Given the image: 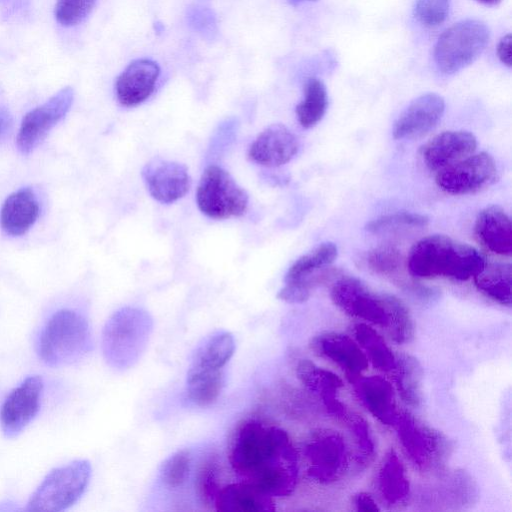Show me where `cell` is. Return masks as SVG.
<instances>
[{
    "label": "cell",
    "instance_id": "4fadbf2b",
    "mask_svg": "<svg viewBox=\"0 0 512 512\" xmlns=\"http://www.w3.org/2000/svg\"><path fill=\"white\" fill-rule=\"evenodd\" d=\"M42 392V378L33 375L9 393L0 408V427L5 437H16L35 418Z\"/></svg>",
    "mask_w": 512,
    "mask_h": 512
},
{
    "label": "cell",
    "instance_id": "5bb4252c",
    "mask_svg": "<svg viewBox=\"0 0 512 512\" xmlns=\"http://www.w3.org/2000/svg\"><path fill=\"white\" fill-rule=\"evenodd\" d=\"M141 175L150 195L163 204L184 197L192 183L185 165L160 158L145 164Z\"/></svg>",
    "mask_w": 512,
    "mask_h": 512
},
{
    "label": "cell",
    "instance_id": "f546056e",
    "mask_svg": "<svg viewBox=\"0 0 512 512\" xmlns=\"http://www.w3.org/2000/svg\"><path fill=\"white\" fill-rule=\"evenodd\" d=\"M234 350L235 341L230 332L214 333L197 348L191 365L209 370H222Z\"/></svg>",
    "mask_w": 512,
    "mask_h": 512
},
{
    "label": "cell",
    "instance_id": "9c48e42d",
    "mask_svg": "<svg viewBox=\"0 0 512 512\" xmlns=\"http://www.w3.org/2000/svg\"><path fill=\"white\" fill-rule=\"evenodd\" d=\"M338 249L332 242H324L298 258L288 269L285 285L277 297L287 303L307 301L312 290L327 277L324 268L337 258Z\"/></svg>",
    "mask_w": 512,
    "mask_h": 512
},
{
    "label": "cell",
    "instance_id": "ba28073f",
    "mask_svg": "<svg viewBox=\"0 0 512 512\" xmlns=\"http://www.w3.org/2000/svg\"><path fill=\"white\" fill-rule=\"evenodd\" d=\"M196 201L199 210L207 217L227 219L245 213L248 195L226 170L210 165L199 181Z\"/></svg>",
    "mask_w": 512,
    "mask_h": 512
},
{
    "label": "cell",
    "instance_id": "7402d4cb",
    "mask_svg": "<svg viewBox=\"0 0 512 512\" xmlns=\"http://www.w3.org/2000/svg\"><path fill=\"white\" fill-rule=\"evenodd\" d=\"M474 232L478 241L491 252L511 256V219L501 207L490 205L482 209L477 215Z\"/></svg>",
    "mask_w": 512,
    "mask_h": 512
},
{
    "label": "cell",
    "instance_id": "ac0fdd59",
    "mask_svg": "<svg viewBox=\"0 0 512 512\" xmlns=\"http://www.w3.org/2000/svg\"><path fill=\"white\" fill-rule=\"evenodd\" d=\"M476 147L477 139L471 132L444 131L423 146L422 157L430 170L440 171L473 154Z\"/></svg>",
    "mask_w": 512,
    "mask_h": 512
},
{
    "label": "cell",
    "instance_id": "b9f144b4",
    "mask_svg": "<svg viewBox=\"0 0 512 512\" xmlns=\"http://www.w3.org/2000/svg\"><path fill=\"white\" fill-rule=\"evenodd\" d=\"M512 37L511 34H506L501 38L497 45V55L499 60L506 66H511V59H512Z\"/></svg>",
    "mask_w": 512,
    "mask_h": 512
},
{
    "label": "cell",
    "instance_id": "ee69618b",
    "mask_svg": "<svg viewBox=\"0 0 512 512\" xmlns=\"http://www.w3.org/2000/svg\"><path fill=\"white\" fill-rule=\"evenodd\" d=\"M478 2L482 3V4H485V5H496L498 4L501 0H477Z\"/></svg>",
    "mask_w": 512,
    "mask_h": 512
},
{
    "label": "cell",
    "instance_id": "6da1fadb",
    "mask_svg": "<svg viewBox=\"0 0 512 512\" xmlns=\"http://www.w3.org/2000/svg\"><path fill=\"white\" fill-rule=\"evenodd\" d=\"M232 470L272 497L289 496L298 479V454L287 434L257 419L243 421L228 454Z\"/></svg>",
    "mask_w": 512,
    "mask_h": 512
},
{
    "label": "cell",
    "instance_id": "ffe728a7",
    "mask_svg": "<svg viewBox=\"0 0 512 512\" xmlns=\"http://www.w3.org/2000/svg\"><path fill=\"white\" fill-rule=\"evenodd\" d=\"M296 375L305 388L321 400L330 414L338 418L347 417L345 405L339 398L344 384L336 374L308 359H302L297 363Z\"/></svg>",
    "mask_w": 512,
    "mask_h": 512
},
{
    "label": "cell",
    "instance_id": "30bf717a",
    "mask_svg": "<svg viewBox=\"0 0 512 512\" xmlns=\"http://www.w3.org/2000/svg\"><path fill=\"white\" fill-rule=\"evenodd\" d=\"M307 474L320 484L339 480L348 467V449L341 434L333 430H318L304 446Z\"/></svg>",
    "mask_w": 512,
    "mask_h": 512
},
{
    "label": "cell",
    "instance_id": "8992f818",
    "mask_svg": "<svg viewBox=\"0 0 512 512\" xmlns=\"http://www.w3.org/2000/svg\"><path fill=\"white\" fill-rule=\"evenodd\" d=\"M91 471L87 460H75L53 469L32 493L25 510L57 512L70 508L84 494Z\"/></svg>",
    "mask_w": 512,
    "mask_h": 512
},
{
    "label": "cell",
    "instance_id": "2e32d148",
    "mask_svg": "<svg viewBox=\"0 0 512 512\" xmlns=\"http://www.w3.org/2000/svg\"><path fill=\"white\" fill-rule=\"evenodd\" d=\"M311 347L344 371L353 382L367 370L369 362L355 339L339 332H323L313 338Z\"/></svg>",
    "mask_w": 512,
    "mask_h": 512
},
{
    "label": "cell",
    "instance_id": "277c9868",
    "mask_svg": "<svg viewBox=\"0 0 512 512\" xmlns=\"http://www.w3.org/2000/svg\"><path fill=\"white\" fill-rule=\"evenodd\" d=\"M92 347L88 322L78 312L62 309L55 312L40 331L37 353L52 367L81 359Z\"/></svg>",
    "mask_w": 512,
    "mask_h": 512
},
{
    "label": "cell",
    "instance_id": "7a4b0ae2",
    "mask_svg": "<svg viewBox=\"0 0 512 512\" xmlns=\"http://www.w3.org/2000/svg\"><path fill=\"white\" fill-rule=\"evenodd\" d=\"M333 303L347 315L386 329L397 344L409 342L414 334L407 306L396 296L377 293L355 277H342L331 289Z\"/></svg>",
    "mask_w": 512,
    "mask_h": 512
},
{
    "label": "cell",
    "instance_id": "f6af8a7d",
    "mask_svg": "<svg viewBox=\"0 0 512 512\" xmlns=\"http://www.w3.org/2000/svg\"><path fill=\"white\" fill-rule=\"evenodd\" d=\"M306 1H315V0H289V2L293 5H297L299 3L306 2Z\"/></svg>",
    "mask_w": 512,
    "mask_h": 512
},
{
    "label": "cell",
    "instance_id": "4316f807",
    "mask_svg": "<svg viewBox=\"0 0 512 512\" xmlns=\"http://www.w3.org/2000/svg\"><path fill=\"white\" fill-rule=\"evenodd\" d=\"M222 370H209L190 365L187 372V395L200 407L212 405L219 398L224 386Z\"/></svg>",
    "mask_w": 512,
    "mask_h": 512
},
{
    "label": "cell",
    "instance_id": "f1b7e54d",
    "mask_svg": "<svg viewBox=\"0 0 512 512\" xmlns=\"http://www.w3.org/2000/svg\"><path fill=\"white\" fill-rule=\"evenodd\" d=\"M395 386L401 399L412 407H417L422 400L423 369L420 362L412 355L396 356Z\"/></svg>",
    "mask_w": 512,
    "mask_h": 512
},
{
    "label": "cell",
    "instance_id": "cb8c5ba5",
    "mask_svg": "<svg viewBox=\"0 0 512 512\" xmlns=\"http://www.w3.org/2000/svg\"><path fill=\"white\" fill-rule=\"evenodd\" d=\"M39 216V204L34 192L22 188L10 194L0 211L2 230L11 236L25 234Z\"/></svg>",
    "mask_w": 512,
    "mask_h": 512
},
{
    "label": "cell",
    "instance_id": "836d02e7",
    "mask_svg": "<svg viewBox=\"0 0 512 512\" xmlns=\"http://www.w3.org/2000/svg\"><path fill=\"white\" fill-rule=\"evenodd\" d=\"M189 27L207 40H213L218 34V22L214 11L203 5H191L186 11Z\"/></svg>",
    "mask_w": 512,
    "mask_h": 512
},
{
    "label": "cell",
    "instance_id": "74e56055",
    "mask_svg": "<svg viewBox=\"0 0 512 512\" xmlns=\"http://www.w3.org/2000/svg\"><path fill=\"white\" fill-rule=\"evenodd\" d=\"M366 262L374 272L382 275H391L399 269L401 255L393 247H379L368 253Z\"/></svg>",
    "mask_w": 512,
    "mask_h": 512
},
{
    "label": "cell",
    "instance_id": "d6986e66",
    "mask_svg": "<svg viewBox=\"0 0 512 512\" xmlns=\"http://www.w3.org/2000/svg\"><path fill=\"white\" fill-rule=\"evenodd\" d=\"M159 74L158 64L150 59L132 61L115 83L119 103L133 107L144 102L153 93Z\"/></svg>",
    "mask_w": 512,
    "mask_h": 512
},
{
    "label": "cell",
    "instance_id": "ab89813d",
    "mask_svg": "<svg viewBox=\"0 0 512 512\" xmlns=\"http://www.w3.org/2000/svg\"><path fill=\"white\" fill-rule=\"evenodd\" d=\"M26 7V0H0V14L8 20L22 12Z\"/></svg>",
    "mask_w": 512,
    "mask_h": 512
},
{
    "label": "cell",
    "instance_id": "e0dca14e",
    "mask_svg": "<svg viewBox=\"0 0 512 512\" xmlns=\"http://www.w3.org/2000/svg\"><path fill=\"white\" fill-rule=\"evenodd\" d=\"M295 134L283 124L264 129L248 150V157L258 165L277 167L288 163L298 152Z\"/></svg>",
    "mask_w": 512,
    "mask_h": 512
},
{
    "label": "cell",
    "instance_id": "d590c367",
    "mask_svg": "<svg viewBox=\"0 0 512 512\" xmlns=\"http://www.w3.org/2000/svg\"><path fill=\"white\" fill-rule=\"evenodd\" d=\"M96 0H57L55 17L63 26H74L82 22L94 7Z\"/></svg>",
    "mask_w": 512,
    "mask_h": 512
},
{
    "label": "cell",
    "instance_id": "d4e9b609",
    "mask_svg": "<svg viewBox=\"0 0 512 512\" xmlns=\"http://www.w3.org/2000/svg\"><path fill=\"white\" fill-rule=\"evenodd\" d=\"M377 487L382 499L389 505H397L409 495L410 483L406 469L393 449L387 452L380 466Z\"/></svg>",
    "mask_w": 512,
    "mask_h": 512
},
{
    "label": "cell",
    "instance_id": "1f68e13d",
    "mask_svg": "<svg viewBox=\"0 0 512 512\" xmlns=\"http://www.w3.org/2000/svg\"><path fill=\"white\" fill-rule=\"evenodd\" d=\"M191 455L187 449L178 450L161 465L160 478L169 488H179L189 478Z\"/></svg>",
    "mask_w": 512,
    "mask_h": 512
},
{
    "label": "cell",
    "instance_id": "8d00e7d4",
    "mask_svg": "<svg viewBox=\"0 0 512 512\" xmlns=\"http://www.w3.org/2000/svg\"><path fill=\"white\" fill-rule=\"evenodd\" d=\"M428 222V217L422 214L411 212H397L393 214L383 215L377 219L370 221L366 225V229L370 232L376 233L397 226L423 227L426 226Z\"/></svg>",
    "mask_w": 512,
    "mask_h": 512
},
{
    "label": "cell",
    "instance_id": "484cf974",
    "mask_svg": "<svg viewBox=\"0 0 512 512\" xmlns=\"http://www.w3.org/2000/svg\"><path fill=\"white\" fill-rule=\"evenodd\" d=\"M476 288L493 301L510 307L512 296V266L504 262H486L473 277Z\"/></svg>",
    "mask_w": 512,
    "mask_h": 512
},
{
    "label": "cell",
    "instance_id": "7bdbcfd3",
    "mask_svg": "<svg viewBox=\"0 0 512 512\" xmlns=\"http://www.w3.org/2000/svg\"><path fill=\"white\" fill-rule=\"evenodd\" d=\"M11 123L12 120L9 112L5 108L0 107V139L7 134L11 127Z\"/></svg>",
    "mask_w": 512,
    "mask_h": 512
},
{
    "label": "cell",
    "instance_id": "d6a6232c",
    "mask_svg": "<svg viewBox=\"0 0 512 512\" xmlns=\"http://www.w3.org/2000/svg\"><path fill=\"white\" fill-rule=\"evenodd\" d=\"M349 430L356 446V462L359 466L369 465L374 457L375 443L369 425L361 416L348 418Z\"/></svg>",
    "mask_w": 512,
    "mask_h": 512
},
{
    "label": "cell",
    "instance_id": "3957f363",
    "mask_svg": "<svg viewBox=\"0 0 512 512\" xmlns=\"http://www.w3.org/2000/svg\"><path fill=\"white\" fill-rule=\"evenodd\" d=\"M486 263L473 246L449 236L434 234L416 242L407 258V268L416 278L445 277L466 281L476 276Z\"/></svg>",
    "mask_w": 512,
    "mask_h": 512
},
{
    "label": "cell",
    "instance_id": "83f0119b",
    "mask_svg": "<svg viewBox=\"0 0 512 512\" xmlns=\"http://www.w3.org/2000/svg\"><path fill=\"white\" fill-rule=\"evenodd\" d=\"M354 339L366 355L368 362L382 372L394 370L396 356L384 338L370 325L358 323L353 327Z\"/></svg>",
    "mask_w": 512,
    "mask_h": 512
},
{
    "label": "cell",
    "instance_id": "5b68a950",
    "mask_svg": "<svg viewBox=\"0 0 512 512\" xmlns=\"http://www.w3.org/2000/svg\"><path fill=\"white\" fill-rule=\"evenodd\" d=\"M490 39L488 26L476 19L455 23L438 38L434 47L437 69L446 75L472 64L485 50Z\"/></svg>",
    "mask_w": 512,
    "mask_h": 512
},
{
    "label": "cell",
    "instance_id": "8fae6325",
    "mask_svg": "<svg viewBox=\"0 0 512 512\" xmlns=\"http://www.w3.org/2000/svg\"><path fill=\"white\" fill-rule=\"evenodd\" d=\"M497 174L496 163L487 152L471 154L438 171V187L453 195L478 192L491 185Z\"/></svg>",
    "mask_w": 512,
    "mask_h": 512
},
{
    "label": "cell",
    "instance_id": "44dd1931",
    "mask_svg": "<svg viewBox=\"0 0 512 512\" xmlns=\"http://www.w3.org/2000/svg\"><path fill=\"white\" fill-rule=\"evenodd\" d=\"M352 383L368 412L382 424L394 426L400 411L392 384L380 375L360 376Z\"/></svg>",
    "mask_w": 512,
    "mask_h": 512
},
{
    "label": "cell",
    "instance_id": "60d3db41",
    "mask_svg": "<svg viewBox=\"0 0 512 512\" xmlns=\"http://www.w3.org/2000/svg\"><path fill=\"white\" fill-rule=\"evenodd\" d=\"M353 502L357 511L376 512L380 510L374 498L366 492H359L356 494Z\"/></svg>",
    "mask_w": 512,
    "mask_h": 512
},
{
    "label": "cell",
    "instance_id": "603a6c76",
    "mask_svg": "<svg viewBox=\"0 0 512 512\" xmlns=\"http://www.w3.org/2000/svg\"><path fill=\"white\" fill-rule=\"evenodd\" d=\"M213 502L215 509L220 512H271L275 510L273 497L245 480L219 488Z\"/></svg>",
    "mask_w": 512,
    "mask_h": 512
},
{
    "label": "cell",
    "instance_id": "52a82bcc",
    "mask_svg": "<svg viewBox=\"0 0 512 512\" xmlns=\"http://www.w3.org/2000/svg\"><path fill=\"white\" fill-rule=\"evenodd\" d=\"M394 427L405 454L419 471L427 472L444 465L452 447L443 433L407 411H400Z\"/></svg>",
    "mask_w": 512,
    "mask_h": 512
},
{
    "label": "cell",
    "instance_id": "7c38bea8",
    "mask_svg": "<svg viewBox=\"0 0 512 512\" xmlns=\"http://www.w3.org/2000/svg\"><path fill=\"white\" fill-rule=\"evenodd\" d=\"M73 98V89L65 87L24 116L17 136V146L21 153L29 154L39 145L68 113Z\"/></svg>",
    "mask_w": 512,
    "mask_h": 512
},
{
    "label": "cell",
    "instance_id": "9a60e30c",
    "mask_svg": "<svg viewBox=\"0 0 512 512\" xmlns=\"http://www.w3.org/2000/svg\"><path fill=\"white\" fill-rule=\"evenodd\" d=\"M445 101L436 93H425L412 100L393 126L395 139H412L425 135L441 120Z\"/></svg>",
    "mask_w": 512,
    "mask_h": 512
},
{
    "label": "cell",
    "instance_id": "f35d334b",
    "mask_svg": "<svg viewBox=\"0 0 512 512\" xmlns=\"http://www.w3.org/2000/svg\"><path fill=\"white\" fill-rule=\"evenodd\" d=\"M198 488L201 495L210 501H213L219 488L215 475L213 462H206L198 474Z\"/></svg>",
    "mask_w": 512,
    "mask_h": 512
},
{
    "label": "cell",
    "instance_id": "e575fe53",
    "mask_svg": "<svg viewBox=\"0 0 512 512\" xmlns=\"http://www.w3.org/2000/svg\"><path fill=\"white\" fill-rule=\"evenodd\" d=\"M451 0H417L413 13L426 27H437L448 17Z\"/></svg>",
    "mask_w": 512,
    "mask_h": 512
},
{
    "label": "cell",
    "instance_id": "4dcf8cb0",
    "mask_svg": "<svg viewBox=\"0 0 512 512\" xmlns=\"http://www.w3.org/2000/svg\"><path fill=\"white\" fill-rule=\"evenodd\" d=\"M328 95L325 84L309 78L304 85V98L296 107L298 122L304 128L314 127L326 113Z\"/></svg>",
    "mask_w": 512,
    "mask_h": 512
}]
</instances>
